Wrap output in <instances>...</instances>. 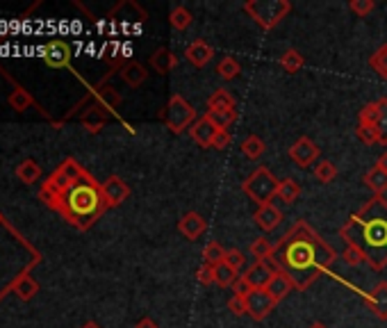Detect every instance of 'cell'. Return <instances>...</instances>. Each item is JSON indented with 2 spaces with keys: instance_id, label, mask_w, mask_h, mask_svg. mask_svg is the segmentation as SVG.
Listing matches in <instances>:
<instances>
[{
  "instance_id": "41",
  "label": "cell",
  "mask_w": 387,
  "mask_h": 328,
  "mask_svg": "<svg viewBox=\"0 0 387 328\" xmlns=\"http://www.w3.org/2000/svg\"><path fill=\"white\" fill-rule=\"evenodd\" d=\"M196 278H198V283H201V285H215V283H217V267H212V265H203V267L198 269Z\"/></svg>"
},
{
  "instance_id": "24",
  "label": "cell",
  "mask_w": 387,
  "mask_h": 328,
  "mask_svg": "<svg viewBox=\"0 0 387 328\" xmlns=\"http://www.w3.org/2000/svg\"><path fill=\"white\" fill-rule=\"evenodd\" d=\"M230 110H235V96L224 89V87L208 99V112H230Z\"/></svg>"
},
{
  "instance_id": "31",
  "label": "cell",
  "mask_w": 387,
  "mask_h": 328,
  "mask_svg": "<svg viewBox=\"0 0 387 328\" xmlns=\"http://www.w3.org/2000/svg\"><path fill=\"white\" fill-rule=\"evenodd\" d=\"M12 292H16L18 298H23V301H30V298L39 292V283L32 278V274H25L14 283Z\"/></svg>"
},
{
  "instance_id": "50",
  "label": "cell",
  "mask_w": 387,
  "mask_h": 328,
  "mask_svg": "<svg viewBox=\"0 0 387 328\" xmlns=\"http://www.w3.org/2000/svg\"><path fill=\"white\" fill-rule=\"evenodd\" d=\"M3 219H5V217H3V215H0V221H3Z\"/></svg>"
},
{
  "instance_id": "2",
  "label": "cell",
  "mask_w": 387,
  "mask_h": 328,
  "mask_svg": "<svg viewBox=\"0 0 387 328\" xmlns=\"http://www.w3.org/2000/svg\"><path fill=\"white\" fill-rule=\"evenodd\" d=\"M271 260L289 276L296 292H305L319 276H324L333 267L337 251L307 221L298 219L280 237Z\"/></svg>"
},
{
  "instance_id": "25",
  "label": "cell",
  "mask_w": 387,
  "mask_h": 328,
  "mask_svg": "<svg viewBox=\"0 0 387 328\" xmlns=\"http://www.w3.org/2000/svg\"><path fill=\"white\" fill-rule=\"evenodd\" d=\"M301 196V185L294 180V178H285L278 182V191H276V198L283 201L285 206H292L294 201H298Z\"/></svg>"
},
{
  "instance_id": "26",
  "label": "cell",
  "mask_w": 387,
  "mask_h": 328,
  "mask_svg": "<svg viewBox=\"0 0 387 328\" xmlns=\"http://www.w3.org/2000/svg\"><path fill=\"white\" fill-rule=\"evenodd\" d=\"M169 23L176 27V30L185 32V30H189L191 23H194V14L189 12L185 5H176L171 9V14H169Z\"/></svg>"
},
{
  "instance_id": "45",
  "label": "cell",
  "mask_w": 387,
  "mask_h": 328,
  "mask_svg": "<svg viewBox=\"0 0 387 328\" xmlns=\"http://www.w3.org/2000/svg\"><path fill=\"white\" fill-rule=\"evenodd\" d=\"M232 292H235L237 296H244V298H246L250 292H253V287H250V285L244 281V278H237V283L232 285Z\"/></svg>"
},
{
  "instance_id": "16",
  "label": "cell",
  "mask_w": 387,
  "mask_h": 328,
  "mask_svg": "<svg viewBox=\"0 0 387 328\" xmlns=\"http://www.w3.org/2000/svg\"><path fill=\"white\" fill-rule=\"evenodd\" d=\"M217 132H219V128L208 117L196 119V123H194L191 128H189L191 139L196 141L201 149H212V141H215V134Z\"/></svg>"
},
{
  "instance_id": "20",
  "label": "cell",
  "mask_w": 387,
  "mask_h": 328,
  "mask_svg": "<svg viewBox=\"0 0 387 328\" xmlns=\"http://www.w3.org/2000/svg\"><path fill=\"white\" fill-rule=\"evenodd\" d=\"M367 305L372 308L379 320L387 322V283H379L372 289V294L367 296Z\"/></svg>"
},
{
  "instance_id": "23",
  "label": "cell",
  "mask_w": 387,
  "mask_h": 328,
  "mask_svg": "<svg viewBox=\"0 0 387 328\" xmlns=\"http://www.w3.org/2000/svg\"><path fill=\"white\" fill-rule=\"evenodd\" d=\"M362 182L374 191V196H385V191H387V171L376 164L372 171L364 173Z\"/></svg>"
},
{
  "instance_id": "22",
  "label": "cell",
  "mask_w": 387,
  "mask_h": 328,
  "mask_svg": "<svg viewBox=\"0 0 387 328\" xmlns=\"http://www.w3.org/2000/svg\"><path fill=\"white\" fill-rule=\"evenodd\" d=\"M119 73H121L123 82L130 84V87H141L144 82H146V78H148L146 69H144V66L139 62H134V60L125 62L121 69H119Z\"/></svg>"
},
{
  "instance_id": "11",
  "label": "cell",
  "mask_w": 387,
  "mask_h": 328,
  "mask_svg": "<svg viewBox=\"0 0 387 328\" xmlns=\"http://www.w3.org/2000/svg\"><path fill=\"white\" fill-rule=\"evenodd\" d=\"M39 55H42V60L51 66V69H64V66L71 64V46L62 42V39H53L48 42L46 46L39 48Z\"/></svg>"
},
{
  "instance_id": "6",
  "label": "cell",
  "mask_w": 387,
  "mask_h": 328,
  "mask_svg": "<svg viewBox=\"0 0 387 328\" xmlns=\"http://www.w3.org/2000/svg\"><path fill=\"white\" fill-rule=\"evenodd\" d=\"M244 12L258 23L260 30L269 32L292 12V3L287 0H248L244 3Z\"/></svg>"
},
{
  "instance_id": "8",
  "label": "cell",
  "mask_w": 387,
  "mask_h": 328,
  "mask_svg": "<svg viewBox=\"0 0 387 328\" xmlns=\"http://www.w3.org/2000/svg\"><path fill=\"white\" fill-rule=\"evenodd\" d=\"M162 121L167 123V128L173 134H180L196 123V110H194V105L182 99L180 94H173L169 99V105L162 112Z\"/></svg>"
},
{
  "instance_id": "48",
  "label": "cell",
  "mask_w": 387,
  "mask_h": 328,
  "mask_svg": "<svg viewBox=\"0 0 387 328\" xmlns=\"http://www.w3.org/2000/svg\"><path fill=\"white\" fill-rule=\"evenodd\" d=\"M80 328H103L101 324H96V322H87V324H82Z\"/></svg>"
},
{
  "instance_id": "9",
  "label": "cell",
  "mask_w": 387,
  "mask_h": 328,
  "mask_svg": "<svg viewBox=\"0 0 387 328\" xmlns=\"http://www.w3.org/2000/svg\"><path fill=\"white\" fill-rule=\"evenodd\" d=\"M287 153H289V160H292L296 167L307 169V167H312V164H317L319 156H322V149H319L310 137H298L292 146H289Z\"/></svg>"
},
{
  "instance_id": "3",
  "label": "cell",
  "mask_w": 387,
  "mask_h": 328,
  "mask_svg": "<svg viewBox=\"0 0 387 328\" xmlns=\"http://www.w3.org/2000/svg\"><path fill=\"white\" fill-rule=\"evenodd\" d=\"M344 239L342 260L346 265H364L374 272H385L387 267V198L372 196L362 208H357L340 228Z\"/></svg>"
},
{
  "instance_id": "42",
  "label": "cell",
  "mask_w": 387,
  "mask_h": 328,
  "mask_svg": "<svg viewBox=\"0 0 387 328\" xmlns=\"http://www.w3.org/2000/svg\"><path fill=\"white\" fill-rule=\"evenodd\" d=\"M226 265H230L235 272H239V269H244V265H246V256L241 253L239 248H230L226 253Z\"/></svg>"
},
{
  "instance_id": "5",
  "label": "cell",
  "mask_w": 387,
  "mask_h": 328,
  "mask_svg": "<svg viewBox=\"0 0 387 328\" xmlns=\"http://www.w3.org/2000/svg\"><path fill=\"white\" fill-rule=\"evenodd\" d=\"M119 105H121V94L116 92L112 84L101 82L82 103L75 105L71 114H66V119L77 117L89 132H99L103 125L112 119V114H116Z\"/></svg>"
},
{
  "instance_id": "49",
  "label": "cell",
  "mask_w": 387,
  "mask_h": 328,
  "mask_svg": "<svg viewBox=\"0 0 387 328\" xmlns=\"http://www.w3.org/2000/svg\"><path fill=\"white\" fill-rule=\"evenodd\" d=\"M307 328H328V326H326L324 322H312V324H310Z\"/></svg>"
},
{
  "instance_id": "34",
  "label": "cell",
  "mask_w": 387,
  "mask_h": 328,
  "mask_svg": "<svg viewBox=\"0 0 387 328\" xmlns=\"http://www.w3.org/2000/svg\"><path fill=\"white\" fill-rule=\"evenodd\" d=\"M226 253H228V251L221 246L219 242H208L205 251H203V260H205V265L219 267L221 263H226Z\"/></svg>"
},
{
  "instance_id": "32",
  "label": "cell",
  "mask_w": 387,
  "mask_h": 328,
  "mask_svg": "<svg viewBox=\"0 0 387 328\" xmlns=\"http://www.w3.org/2000/svg\"><path fill=\"white\" fill-rule=\"evenodd\" d=\"M280 66L285 69V73H298L305 66V57L294 51V48H289V51L283 53V57H280Z\"/></svg>"
},
{
  "instance_id": "10",
  "label": "cell",
  "mask_w": 387,
  "mask_h": 328,
  "mask_svg": "<svg viewBox=\"0 0 387 328\" xmlns=\"http://www.w3.org/2000/svg\"><path fill=\"white\" fill-rule=\"evenodd\" d=\"M276 305L278 303L274 301V296H271L267 289H253V292L246 296V315L255 322L267 320V317L276 310Z\"/></svg>"
},
{
  "instance_id": "27",
  "label": "cell",
  "mask_w": 387,
  "mask_h": 328,
  "mask_svg": "<svg viewBox=\"0 0 387 328\" xmlns=\"http://www.w3.org/2000/svg\"><path fill=\"white\" fill-rule=\"evenodd\" d=\"M274 248H276V244H271L267 237H258L255 242H250L248 253L253 256L255 263H267V260L274 258Z\"/></svg>"
},
{
  "instance_id": "7",
  "label": "cell",
  "mask_w": 387,
  "mask_h": 328,
  "mask_svg": "<svg viewBox=\"0 0 387 328\" xmlns=\"http://www.w3.org/2000/svg\"><path fill=\"white\" fill-rule=\"evenodd\" d=\"M278 182L276 176L271 173L265 164H260V167L250 173V176L241 182V189H244V194L253 201L258 208H262L267 203L276 198V191H278Z\"/></svg>"
},
{
  "instance_id": "30",
  "label": "cell",
  "mask_w": 387,
  "mask_h": 328,
  "mask_svg": "<svg viewBox=\"0 0 387 328\" xmlns=\"http://www.w3.org/2000/svg\"><path fill=\"white\" fill-rule=\"evenodd\" d=\"M217 75H219V80H224V82H230V80H235L237 75L241 73V66H239V62L235 60V57H230V55H226L224 60H221L219 64H217Z\"/></svg>"
},
{
  "instance_id": "19",
  "label": "cell",
  "mask_w": 387,
  "mask_h": 328,
  "mask_svg": "<svg viewBox=\"0 0 387 328\" xmlns=\"http://www.w3.org/2000/svg\"><path fill=\"white\" fill-rule=\"evenodd\" d=\"M255 224L260 230H265V233H271V230H276L280 226V221H283V210L276 208L274 203H267L262 208L255 210Z\"/></svg>"
},
{
  "instance_id": "46",
  "label": "cell",
  "mask_w": 387,
  "mask_h": 328,
  "mask_svg": "<svg viewBox=\"0 0 387 328\" xmlns=\"http://www.w3.org/2000/svg\"><path fill=\"white\" fill-rule=\"evenodd\" d=\"M134 328H160V326L155 320H151V317H144V320H139L137 324H134Z\"/></svg>"
},
{
  "instance_id": "39",
  "label": "cell",
  "mask_w": 387,
  "mask_h": 328,
  "mask_svg": "<svg viewBox=\"0 0 387 328\" xmlns=\"http://www.w3.org/2000/svg\"><path fill=\"white\" fill-rule=\"evenodd\" d=\"M348 9H351L355 16L364 18L376 9V0H351V3H348Z\"/></svg>"
},
{
  "instance_id": "43",
  "label": "cell",
  "mask_w": 387,
  "mask_h": 328,
  "mask_svg": "<svg viewBox=\"0 0 387 328\" xmlns=\"http://www.w3.org/2000/svg\"><path fill=\"white\" fill-rule=\"evenodd\" d=\"M228 310H230L232 315H237V317L246 315V298L232 294V296L228 298Z\"/></svg>"
},
{
  "instance_id": "36",
  "label": "cell",
  "mask_w": 387,
  "mask_h": 328,
  "mask_svg": "<svg viewBox=\"0 0 387 328\" xmlns=\"http://www.w3.org/2000/svg\"><path fill=\"white\" fill-rule=\"evenodd\" d=\"M205 117L217 125L219 130H228L232 123L237 119V110H230V112H208Z\"/></svg>"
},
{
  "instance_id": "29",
  "label": "cell",
  "mask_w": 387,
  "mask_h": 328,
  "mask_svg": "<svg viewBox=\"0 0 387 328\" xmlns=\"http://www.w3.org/2000/svg\"><path fill=\"white\" fill-rule=\"evenodd\" d=\"M241 153L248 158V160H260L265 156V151H267V144L265 139H260L258 134H248V137L241 141Z\"/></svg>"
},
{
  "instance_id": "15",
  "label": "cell",
  "mask_w": 387,
  "mask_h": 328,
  "mask_svg": "<svg viewBox=\"0 0 387 328\" xmlns=\"http://www.w3.org/2000/svg\"><path fill=\"white\" fill-rule=\"evenodd\" d=\"M208 230V221L203 219V215H198V212H185L180 219H178V233L185 237V239H198L205 235Z\"/></svg>"
},
{
  "instance_id": "38",
  "label": "cell",
  "mask_w": 387,
  "mask_h": 328,
  "mask_svg": "<svg viewBox=\"0 0 387 328\" xmlns=\"http://www.w3.org/2000/svg\"><path fill=\"white\" fill-rule=\"evenodd\" d=\"M369 64H372V69H374L376 73H379L383 80H387V44L381 46L379 51H376V53L372 55Z\"/></svg>"
},
{
  "instance_id": "18",
  "label": "cell",
  "mask_w": 387,
  "mask_h": 328,
  "mask_svg": "<svg viewBox=\"0 0 387 328\" xmlns=\"http://www.w3.org/2000/svg\"><path fill=\"white\" fill-rule=\"evenodd\" d=\"M274 276V269H271L269 263H253L250 267H246V272L241 274V278L253 287V289H265Z\"/></svg>"
},
{
  "instance_id": "14",
  "label": "cell",
  "mask_w": 387,
  "mask_h": 328,
  "mask_svg": "<svg viewBox=\"0 0 387 328\" xmlns=\"http://www.w3.org/2000/svg\"><path fill=\"white\" fill-rule=\"evenodd\" d=\"M267 263L271 265V269H274V276H271V281H269V285L265 289L271 296H274L276 303H280L283 298H287L289 294L294 292V283L289 281V276L274 263V260H267Z\"/></svg>"
},
{
  "instance_id": "47",
  "label": "cell",
  "mask_w": 387,
  "mask_h": 328,
  "mask_svg": "<svg viewBox=\"0 0 387 328\" xmlns=\"http://www.w3.org/2000/svg\"><path fill=\"white\" fill-rule=\"evenodd\" d=\"M379 167L387 171V151H385V153H383V156L379 158Z\"/></svg>"
},
{
  "instance_id": "28",
  "label": "cell",
  "mask_w": 387,
  "mask_h": 328,
  "mask_svg": "<svg viewBox=\"0 0 387 328\" xmlns=\"http://www.w3.org/2000/svg\"><path fill=\"white\" fill-rule=\"evenodd\" d=\"M16 178L25 182V185H32L39 178H42V167L34 162V160H23L21 164L16 167Z\"/></svg>"
},
{
  "instance_id": "13",
  "label": "cell",
  "mask_w": 387,
  "mask_h": 328,
  "mask_svg": "<svg viewBox=\"0 0 387 328\" xmlns=\"http://www.w3.org/2000/svg\"><path fill=\"white\" fill-rule=\"evenodd\" d=\"M101 187H103V196L108 201L110 208H119L130 198V187L121 176H110L105 182H101Z\"/></svg>"
},
{
  "instance_id": "12",
  "label": "cell",
  "mask_w": 387,
  "mask_h": 328,
  "mask_svg": "<svg viewBox=\"0 0 387 328\" xmlns=\"http://www.w3.org/2000/svg\"><path fill=\"white\" fill-rule=\"evenodd\" d=\"M3 71V69H0ZM3 75L5 78L12 82V92H9V99H7V103H9V108H12L14 112H25V110H30V108H34V110H39L46 117V112L42 110V105H39L34 99H32V94L27 92V89H23L21 84H18L12 75H9L7 71H3Z\"/></svg>"
},
{
  "instance_id": "4",
  "label": "cell",
  "mask_w": 387,
  "mask_h": 328,
  "mask_svg": "<svg viewBox=\"0 0 387 328\" xmlns=\"http://www.w3.org/2000/svg\"><path fill=\"white\" fill-rule=\"evenodd\" d=\"M39 263L42 253L7 219L0 221V301L12 292L18 278L30 274Z\"/></svg>"
},
{
  "instance_id": "35",
  "label": "cell",
  "mask_w": 387,
  "mask_h": 328,
  "mask_svg": "<svg viewBox=\"0 0 387 328\" xmlns=\"http://www.w3.org/2000/svg\"><path fill=\"white\" fill-rule=\"evenodd\" d=\"M337 164H333L331 160H322V162H317V167H315V178L319 182H324V185H328V182H333L337 178Z\"/></svg>"
},
{
  "instance_id": "37",
  "label": "cell",
  "mask_w": 387,
  "mask_h": 328,
  "mask_svg": "<svg viewBox=\"0 0 387 328\" xmlns=\"http://www.w3.org/2000/svg\"><path fill=\"white\" fill-rule=\"evenodd\" d=\"M237 276H239V272H235V269L226 263H221L217 267V285H221V287H232L237 283Z\"/></svg>"
},
{
  "instance_id": "40",
  "label": "cell",
  "mask_w": 387,
  "mask_h": 328,
  "mask_svg": "<svg viewBox=\"0 0 387 328\" xmlns=\"http://www.w3.org/2000/svg\"><path fill=\"white\" fill-rule=\"evenodd\" d=\"M355 134H357V139H360L362 144H367V146H374V144H379V132H376L374 125H357Z\"/></svg>"
},
{
  "instance_id": "1",
  "label": "cell",
  "mask_w": 387,
  "mask_h": 328,
  "mask_svg": "<svg viewBox=\"0 0 387 328\" xmlns=\"http://www.w3.org/2000/svg\"><path fill=\"white\" fill-rule=\"evenodd\" d=\"M39 198L77 230H89L110 210L101 182L75 158H66L46 178Z\"/></svg>"
},
{
  "instance_id": "33",
  "label": "cell",
  "mask_w": 387,
  "mask_h": 328,
  "mask_svg": "<svg viewBox=\"0 0 387 328\" xmlns=\"http://www.w3.org/2000/svg\"><path fill=\"white\" fill-rule=\"evenodd\" d=\"M376 105H379V117H376L374 128L379 132V144L387 146V99H379Z\"/></svg>"
},
{
  "instance_id": "44",
  "label": "cell",
  "mask_w": 387,
  "mask_h": 328,
  "mask_svg": "<svg viewBox=\"0 0 387 328\" xmlns=\"http://www.w3.org/2000/svg\"><path fill=\"white\" fill-rule=\"evenodd\" d=\"M230 141H232L230 132H228V130H219V132L215 134V141H212V149L224 151V149H228V146H230Z\"/></svg>"
},
{
  "instance_id": "17",
  "label": "cell",
  "mask_w": 387,
  "mask_h": 328,
  "mask_svg": "<svg viewBox=\"0 0 387 328\" xmlns=\"http://www.w3.org/2000/svg\"><path fill=\"white\" fill-rule=\"evenodd\" d=\"M185 57L189 60V64L196 66V69H203V66H208L212 60H215V48H212L208 42L196 39V42H191L187 46Z\"/></svg>"
},
{
  "instance_id": "21",
  "label": "cell",
  "mask_w": 387,
  "mask_h": 328,
  "mask_svg": "<svg viewBox=\"0 0 387 328\" xmlns=\"http://www.w3.org/2000/svg\"><path fill=\"white\" fill-rule=\"evenodd\" d=\"M151 66L160 75H167L178 66V57L173 55L169 48H158V51L151 55Z\"/></svg>"
}]
</instances>
